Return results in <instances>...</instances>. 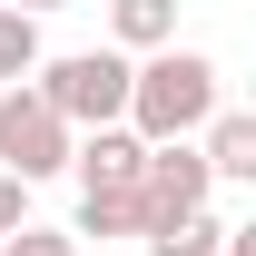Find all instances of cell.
<instances>
[{
    "label": "cell",
    "instance_id": "obj_1",
    "mask_svg": "<svg viewBox=\"0 0 256 256\" xmlns=\"http://www.w3.org/2000/svg\"><path fill=\"white\" fill-rule=\"evenodd\" d=\"M226 108V79H217V60L207 50H148V60L128 69V128L158 148V138H197V128Z\"/></svg>",
    "mask_w": 256,
    "mask_h": 256
},
{
    "label": "cell",
    "instance_id": "obj_2",
    "mask_svg": "<svg viewBox=\"0 0 256 256\" xmlns=\"http://www.w3.org/2000/svg\"><path fill=\"white\" fill-rule=\"evenodd\" d=\"M128 50H60V60H40L30 69V89L60 108L69 128H118L128 118Z\"/></svg>",
    "mask_w": 256,
    "mask_h": 256
},
{
    "label": "cell",
    "instance_id": "obj_3",
    "mask_svg": "<svg viewBox=\"0 0 256 256\" xmlns=\"http://www.w3.org/2000/svg\"><path fill=\"white\" fill-rule=\"evenodd\" d=\"M69 138H79V128H69L60 108L30 89V79H10V89H0V168H10L20 188L69 178Z\"/></svg>",
    "mask_w": 256,
    "mask_h": 256
},
{
    "label": "cell",
    "instance_id": "obj_4",
    "mask_svg": "<svg viewBox=\"0 0 256 256\" xmlns=\"http://www.w3.org/2000/svg\"><path fill=\"white\" fill-rule=\"evenodd\" d=\"M217 197V178H207V158H197V138H158L148 158H138V236L168 217H188V207H207Z\"/></svg>",
    "mask_w": 256,
    "mask_h": 256
},
{
    "label": "cell",
    "instance_id": "obj_5",
    "mask_svg": "<svg viewBox=\"0 0 256 256\" xmlns=\"http://www.w3.org/2000/svg\"><path fill=\"white\" fill-rule=\"evenodd\" d=\"M197 158H207L217 188H256V118H246V108H217L207 138H197Z\"/></svg>",
    "mask_w": 256,
    "mask_h": 256
},
{
    "label": "cell",
    "instance_id": "obj_6",
    "mask_svg": "<svg viewBox=\"0 0 256 256\" xmlns=\"http://www.w3.org/2000/svg\"><path fill=\"white\" fill-rule=\"evenodd\" d=\"M168 40H178V0H108V50L148 60V50H168Z\"/></svg>",
    "mask_w": 256,
    "mask_h": 256
},
{
    "label": "cell",
    "instance_id": "obj_7",
    "mask_svg": "<svg viewBox=\"0 0 256 256\" xmlns=\"http://www.w3.org/2000/svg\"><path fill=\"white\" fill-rule=\"evenodd\" d=\"M69 236H138V188H79V217H69Z\"/></svg>",
    "mask_w": 256,
    "mask_h": 256
},
{
    "label": "cell",
    "instance_id": "obj_8",
    "mask_svg": "<svg viewBox=\"0 0 256 256\" xmlns=\"http://www.w3.org/2000/svg\"><path fill=\"white\" fill-rule=\"evenodd\" d=\"M148 256H226V217L217 207H188V217L148 226Z\"/></svg>",
    "mask_w": 256,
    "mask_h": 256
},
{
    "label": "cell",
    "instance_id": "obj_9",
    "mask_svg": "<svg viewBox=\"0 0 256 256\" xmlns=\"http://www.w3.org/2000/svg\"><path fill=\"white\" fill-rule=\"evenodd\" d=\"M40 60H50V50H40V20H30V10H10V0H0V89H10V79H30Z\"/></svg>",
    "mask_w": 256,
    "mask_h": 256
},
{
    "label": "cell",
    "instance_id": "obj_10",
    "mask_svg": "<svg viewBox=\"0 0 256 256\" xmlns=\"http://www.w3.org/2000/svg\"><path fill=\"white\" fill-rule=\"evenodd\" d=\"M0 256H79V236H69V226H10V236H0Z\"/></svg>",
    "mask_w": 256,
    "mask_h": 256
},
{
    "label": "cell",
    "instance_id": "obj_11",
    "mask_svg": "<svg viewBox=\"0 0 256 256\" xmlns=\"http://www.w3.org/2000/svg\"><path fill=\"white\" fill-rule=\"evenodd\" d=\"M10 226H30V188H20V178L0 168V236H10Z\"/></svg>",
    "mask_w": 256,
    "mask_h": 256
},
{
    "label": "cell",
    "instance_id": "obj_12",
    "mask_svg": "<svg viewBox=\"0 0 256 256\" xmlns=\"http://www.w3.org/2000/svg\"><path fill=\"white\" fill-rule=\"evenodd\" d=\"M10 10H30V20H50V10H69V0H10Z\"/></svg>",
    "mask_w": 256,
    "mask_h": 256
}]
</instances>
